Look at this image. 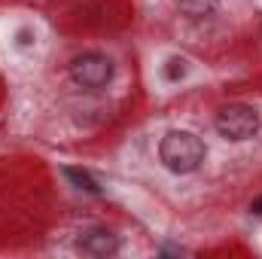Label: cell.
I'll list each match as a JSON object with an SVG mask.
<instances>
[{
    "mask_svg": "<svg viewBox=\"0 0 262 259\" xmlns=\"http://www.w3.org/2000/svg\"><path fill=\"white\" fill-rule=\"evenodd\" d=\"M159 159L174 174H192L204 162V143L192 131H168L159 143Z\"/></svg>",
    "mask_w": 262,
    "mask_h": 259,
    "instance_id": "cell-1",
    "label": "cell"
},
{
    "mask_svg": "<svg viewBox=\"0 0 262 259\" xmlns=\"http://www.w3.org/2000/svg\"><path fill=\"white\" fill-rule=\"evenodd\" d=\"M213 125L220 131V137L226 140H250L259 131V113L247 104H226L220 107Z\"/></svg>",
    "mask_w": 262,
    "mask_h": 259,
    "instance_id": "cell-2",
    "label": "cell"
},
{
    "mask_svg": "<svg viewBox=\"0 0 262 259\" xmlns=\"http://www.w3.org/2000/svg\"><path fill=\"white\" fill-rule=\"evenodd\" d=\"M70 79L85 89V92H98L104 85H110L113 79V61L101 52H82L70 61Z\"/></svg>",
    "mask_w": 262,
    "mask_h": 259,
    "instance_id": "cell-3",
    "label": "cell"
},
{
    "mask_svg": "<svg viewBox=\"0 0 262 259\" xmlns=\"http://www.w3.org/2000/svg\"><path fill=\"white\" fill-rule=\"evenodd\" d=\"M76 250L85 253V256H98V259L113 256V253H119V235H113L107 226H89V229L79 232Z\"/></svg>",
    "mask_w": 262,
    "mask_h": 259,
    "instance_id": "cell-4",
    "label": "cell"
},
{
    "mask_svg": "<svg viewBox=\"0 0 262 259\" xmlns=\"http://www.w3.org/2000/svg\"><path fill=\"white\" fill-rule=\"evenodd\" d=\"M177 9L192 18V21H201V18H210L216 9H220V0H177Z\"/></svg>",
    "mask_w": 262,
    "mask_h": 259,
    "instance_id": "cell-5",
    "label": "cell"
},
{
    "mask_svg": "<svg viewBox=\"0 0 262 259\" xmlns=\"http://www.w3.org/2000/svg\"><path fill=\"white\" fill-rule=\"evenodd\" d=\"M64 174L76 189H85V192H92V195H101V183H98L89 171H82V168H64Z\"/></svg>",
    "mask_w": 262,
    "mask_h": 259,
    "instance_id": "cell-6",
    "label": "cell"
},
{
    "mask_svg": "<svg viewBox=\"0 0 262 259\" xmlns=\"http://www.w3.org/2000/svg\"><path fill=\"white\" fill-rule=\"evenodd\" d=\"M183 73H186V61H183V58H171V61L165 64V79H171V82L183 79Z\"/></svg>",
    "mask_w": 262,
    "mask_h": 259,
    "instance_id": "cell-7",
    "label": "cell"
},
{
    "mask_svg": "<svg viewBox=\"0 0 262 259\" xmlns=\"http://www.w3.org/2000/svg\"><path fill=\"white\" fill-rule=\"evenodd\" d=\"M250 210H253V213H262V195L253 201V204H250Z\"/></svg>",
    "mask_w": 262,
    "mask_h": 259,
    "instance_id": "cell-8",
    "label": "cell"
}]
</instances>
